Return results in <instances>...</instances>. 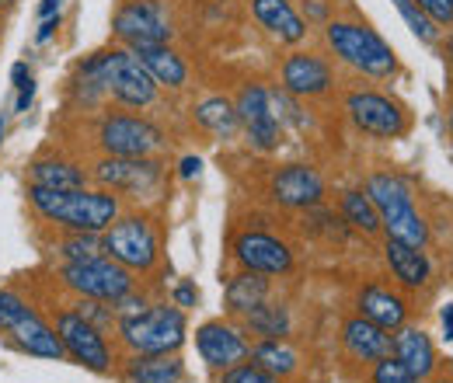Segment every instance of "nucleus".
Wrapping results in <instances>:
<instances>
[{
	"mask_svg": "<svg viewBox=\"0 0 453 383\" xmlns=\"http://www.w3.org/2000/svg\"><path fill=\"white\" fill-rule=\"evenodd\" d=\"M251 363L280 380H293L303 370V352L289 338H262L251 341Z\"/></svg>",
	"mask_w": 453,
	"mask_h": 383,
	"instance_id": "nucleus-31",
	"label": "nucleus"
},
{
	"mask_svg": "<svg viewBox=\"0 0 453 383\" xmlns=\"http://www.w3.org/2000/svg\"><path fill=\"white\" fill-rule=\"evenodd\" d=\"M140 63L150 70V77L157 80V88L165 95H185L192 88V66L188 59L171 46H150V50H136Z\"/></svg>",
	"mask_w": 453,
	"mask_h": 383,
	"instance_id": "nucleus-27",
	"label": "nucleus"
},
{
	"mask_svg": "<svg viewBox=\"0 0 453 383\" xmlns=\"http://www.w3.org/2000/svg\"><path fill=\"white\" fill-rule=\"evenodd\" d=\"M171 303H178L181 310H188V307H196L199 303V289H196V282H188V279H181L174 289H171Z\"/></svg>",
	"mask_w": 453,
	"mask_h": 383,
	"instance_id": "nucleus-38",
	"label": "nucleus"
},
{
	"mask_svg": "<svg viewBox=\"0 0 453 383\" xmlns=\"http://www.w3.org/2000/svg\"><path fill=\"white\" fill-rule=\"evenodd\" d=\"M53 286L63 296H77V300H102V303H119L126 293H133L140 286V279L112 262L109 255H95L84 262H66L53 265Z\"/></svg>",
	"mask_w": 453,
	"mask_h": 383,
	"instance_id": "nucleus-10",
	"label": "nucleus"
},
{
	"mask_svg": "<svg viewBox=\"0 0 453 383\" xmlns=\"http://www.w3.org/2000/svg\"><path fill=\"white\" fill-rule=\"evenodd\" d=\"M217 383H286V380L265 373L262 366H255V363L248 359V363H237V366H230L224 373H217Z\"/></svg>",
	"mask_w": 453,
	"mask_h": 383,
	"instance_id": "nucleus-36",
	"label": "nucleus"
},
{
	"mask_svg": "<svg viewBox=\"0 0 453 383\" xmlns=\"http://www.w3.org/2000/svg\"><path fill=\"white\" fill-rule=\"evenodd\" d=\"M178 35L174 0H119L112 11V42L126 50L171 46Z\"/></svg>",
	"mask_w": 453,
	"mask_h": 383,
	"instance_id": "nucleus-11",
	"label": "nucleus"
},
{
	"mask_svg": "<svg viewBox=\"0 0 453 383\" xmlns=\"http://www.w3.org/2000/svg\"><path fill=\"white\" fill-rule=\"evenodd\" d=\"M342 111L349 126L370 140H401L411 129V111L388 91L373 88H352L342 98Z\"/></svg>",
	"mask_w": 453,
	"mask_h": 383,
	"instance_id": "nucleus-13",
	"label": "nucleus"
},
{
	"mask_svg": "<svg viewBox=\"0 0 453 383\" xmlns=\"http://www.w3.org/2000/svg\"><path fill=\"white\" fill-rule=\"evenodd\" d=\"M339 338H342V352H345L352 363L370 366V363L391 356V331L373 325V321L363 318V314H349V318L342 321Z\"/></svg>",
	"mask_w": 453,
	"mask_h": 383,
	"instance_id": "nucleus-23",
	"label": "nucleus"
},
{
	"mask_svg": "<svg viewBox=\"0 0 453 383\" xmlns=\"http://www.w3.org/2000/svg\"><path fill=\"white\" fill-rule=\"evenodd\" d=\"M443 331H447V338H453V303L443 307Z\"/></svg>",
	"mask_w": 453,
	"mask_h": 383,
	"instance_id": "nucleus-44",
	"label": "nucleus"
},
{
	"mask_svg": "<svg viewBox=\"0 0 453 383\" xmlns=\"http://www.w3.org/2000/svg\"><path fill=\"white\" fill-rule=\"evenodd\" d=\"M32 80V70H28V63L21 59V63H14V70H11V84L14 88H21V84H28Z\"/></svg>",
	"mask_w": 453,
	"mask_h": 383,
	"instance_id": "nucleus-41",
	"label": "nucleus"
},
{
	"mask_svg": "<svg viewBox=\"0 0 453 383\" xmlns=\"http://www.w3.org/2000/svg\"><path fill=\"white\" fill-rule=\"evenodd\" d=\"M280 88L296 102H325L339 91V70L332 56L314 50H293L280 59Z\"/></svg>",
	"mask_w": 453,
	"mask_h": 383,
	"instance_id": "nucleus-15",
	"label": "nucleus"
},
{
	"mask_svg": "<svg viewBox=\"0 0 453 383\" xmlns=\"http://www.w3.org/2000/svg\"><path fill=\"white\" fill-rule=\"evenodd\" d=\"M384 265L391 279L397 282V289H408V293H418L433 282V262L426 255V248H411L404 241H391L384 237Z\"/></svg>",
	"mask_w": 453,
	"mask_h": 383,
	"instance_id": "nucleus-24",
	"label": "nucleus"
},
{
	"mask_svg": "<svg viewBox=\"0 0 453 383\" xmlns=\"http://www.w3.org/2000/svg\"><path fill=\"white\" fill-rule=\"evenodd\" d=\"M251 21L276 42V46H286V50H300L307 42V18L296 11L293 0H244Z\"/></svg>",
	"mask_w": 453,
	"mask_h": 383,
	"instance_id": "nucleus-19",
	"label": "nucleus"
},
{
	"mask_svg": "<svg viewBox=\"0 0 453 383\" xmlns=\"http://www.w3.org/2000/svg\"><path fill=\"white\" fill-rule=\"evenodd\" d=\"M50 321H53L59 345H63V352H66V363H73V366H81V370H88V373H95V377H115L119 359H122L115 338L109 331L98 328V325H91V321L70 303V296L59 300V303L57 300L50 303Z\"/></svg>",
	"mask_w": 453,
	"mask_h": 383,
	"instance_id": "nucleus-7",
	"label": "nucleus"
},
{
	"mask_svg": "<svg viewBox=\"0 0 453 383\" xmlns=\"http://www.w3.org/2000/svg\"><path fill=\"white\" fill-rule=\"evenodd\" d=\"M109 105V88H105V66H102V50L88 53L73 63L66 77V109L77 115H95Z\"/></svg>",
	"mask_w": 453,
	"mask_h": 383,
	"instance_id": "nucleus-21",
	"label": "nucleus"
},
{
	"mask_svg": "<svg viewBox=\"0 0 453 383\" xmlns=\"http://www.w3.org/2000/svg\"><path fill=\"white\" fill-rule=\"evenodd\" d=\"M88 165V178L98 188L115 192L122 203L133 199L136 206H147L150 199H157L165 192V157H109V154H95Z\"/></svg>",
	"mask_w": 453,
	"mask_h": 383,
	"instance_id": "nucleus-9",
	"label": "nucleus"
},
{
	"mask_svg": "<svg viewBox=\"0 0 453 383\" xmlns=\"http://www.w3.org/2000/svg\"><path fill=\"white\" fill-rule=\"evenodd\" d=\"M265 195H269L273 206H280L286 213H307V210L325 206L328 181L314 165L289 161V165H276L269 171Z\"/></svg>",
	"mask_w": 453,
	"mask_h": 383,
	"instance_id": "nucleus-17",
	"label": "nucleus"
},
{
	"mask_svg": "<svg viewBox=\"0 0 453 383\" xmlns=\"http://www.w3.org/2000/svg\"><path fill=\"white\" fill-rule=\"evenodd\" d=\"M25 206L42 230H81V234H105L126 203L98 185H84L73 192H57L42 185H25Z\"/></svg>",
	"mask_w": 453,
	"mask_h": 383,
	"instance_id": "nucleus-1",
	"label": "nucleus"
},
{
	"mask_svg": "<svg viewBox=\"0 0 453 383\" xmlns=\"http://www.w3.org/2000/svg\"><path fill=\"white\" fill-rule=\"evenodd\" d=\"M443 59H447V70H450V77H453V35L447 39V46H443Z\"/></svg>",
	"mask_w": 453,
	"mask_h": 383,
	"instance_id": "nucleus-45",
	"label": "nucleus"
},
{
	"mask_svg": "<svg viewBox=\"0 0 453 383\" xmlns=\"http://www.w3.org/2000/svg\"><path fill=\"white\" fill-rule=\"evenodd\" d=\"M422 11H426V18L443 32V28H453V0H415Z\"/></svg>",
	"mask_w": 453,
	"mask_h": 383,
	"instance_id": "nucleus-37",
	"label": "nucleus"
},
{
	"mask_svg": "<svg viewBox=\"0 0 453 383\" xmlns=\"http://www.w3.org/2000/svg\"><path fill=\"white\" fill-rule=\"evenodd\" d=\"M84 126L91 129L95 154H109V157H165L171 150L168 133L143 111L105 105L102 111L88 115Z\"/></svg>",
	"mask_w": 453,
	"mask_h": 383,
	"instance_id": "nucleus-4",
	"label": "nucleus"
},
{
	"mask_svg": "<svg viewBox=\"0 0 453 383\" xmlns=\"http://www.w3.org/2000/svg\"><path fill=\"white\" fill-rule=\"evenodd\" d=\"M391 356H397L418 383L433 380V373L440 366L433 338L422 328H415V325H401L397 331H391Z\"/></svg>",
	"mask_w": 453,
	"mask_h": 383,
	"instance_id": "nucleus-26",
	"label": "nucleus"
},
{
	"mask_svg": "<svg viewBox=\"0 0 453 383\" xmlns=\"http://www.w3.org/2000/svg\"><path fill=\"white\" fill-rule=\"evenodd\" d=\"M339 217L349 230L363 234V237H380V213L373 206V199L366 195V188H345L339 195Z\"/></svg>",
	"mask_w": 453,
	"mask_h": 383,
	"instance_id": "nucleus-33",
	"label": "nucleus"
},
{
	"mask_svg": "<svg viewBox=\"0 0 453 383\" xmlns=\"http://www.w3.org/2000/svg\"><path fill=\"white\" fill-rule=\"evenodd\" d=\"M363 188L380 213L384 237L404 241L411 248H429L433 230H429V219L415 206V188L408 178H401L397 171H373V174H366Z\"/></svg>",
	"mask_w": 453,
	"mask_h": 383,
	"instance_id": "nucleus-8",
	"label": "nucleus"
},
{
	"mask_svg": "<svg viewBox=\"0 0 453 383\" xmlns=\"http://www.w3.org/2000/svg\"><path fill=\"white\" fill-rule=\"evenodd\" d=\"M102 255H109L122 269H129L140 282L154 279L165 269V226H161V217L150 213L147 206L122 210L112 226L102 234Z\"/></svg>",
	"mask_w": 453,
	"mask_h": 383,
	"instance_id": "nucleus-3",
	"label": "nucleus"
},
{
	"mask_svg": "<svg viewBox=\"0 0 453 383\" xmlns=\"http://www.w3.org/2000/svg\"><path fill=\"white\" fill-rule=\"evenodd\" d=\"M447 126H450V133H453V105H450V111H447Z\"/></svg>",
	"mask_w": 453,
	"mask_h": 383,
	"instance_id": "nucleus-47",
	"label": "nucleus"
},
{
	"mask_svg": "<svg viewBox=\"0 0 453 383\" xmlns=\"http://www.w3.org/2000/svg\"><path fill=\"white\" fill-rule=\"evenodd\" d=\"M325 50L332 56L335 66L352 70L356 77L366 80H395L401 63L397 53L391 50V42L363 18H328L321 28Z\"/></svg>",
	"mask_w": 453,
	"mask_h": 383,
	"instance_id": "nucleus-2",
	"label": "nucleus"
},
{
	"mask_svg": "<svg viewBox=\"0 0 453 383\" xmlns=\"http://www.w3.org/2000/svg\"><path fill=\"white\" fill-rule=\"evenodd\" d=\"M230 258L244 272L269 275V279H286L296 269V251L293 244L262 226H241L230 237Z\"/></svg>",
	"mask_w": 453,
	"mask_h": 383,
	"instance_id": "nucleus-14",
	"label": "nucleus"
},
{
	"mask_svg": "<svg viewBox=\"0 0 453 383\" xmlns=\"http://www.w3.org/2000/svg\"><path fill=\"white\" fill-rule=\"evenodd\" d=\"M192 122L213 136L217 143H230L241 136V122H237V111H234V98L226 95H206L192 105Z\"/></svg>",
	"mask_w": 453,
	"mask_h": 383,
	"instance_id": "nucleus-29",
	"label": "nucleus"
},
{
	"mask_svg": "<svg viewBox=\"0 0 453 383\" xmlns=\"http://www.w3.org/2000/svg\"><path fill=\"white\" fill-rule=\"evenodd\" d=\"M59 4H63V0H42V4H39V18H53V14H59Z\"/></svg>",
	"mask_w": 453,
	"mask_h": 383,
	"instance_id": "nucleus-43",
	"label": "nucleus"
},
{
	"mask_svg": "<svg viewBox=\"0 0 453 383\" xmlns=\"http://www.w3.org/2000/svg\"><path fill=\"white\" fill-rule=\"evenodd\" d=\"M196 352L206 363V370L224 373L230 366L251 359V338L244 334L237 318H213L196 328Z\"/></svg>",
	"mask_w": 453,
	"mask_h": 383,
	"instance_id": "nucleus-18",
	"label": "nucleus"
},
{
	"mask_svg": "<svg viewBox=\"0 0 453 383\" xmlns=\"http://www.w3.org/2000/svg\"><path fill=\"white\" fill-rule=\"evenodd\" d=\"M115 380L122 383H185L188 370L181 363V352H161V356H122Z\"/></svg>",
	"mask_w": 453,
	"mask_h": 383,
	"instance_id": "nucleus-25",
	"label": "nucleus"
},
{
	"mask_svg": "<svg viewBox=\"0 0 453 383\" xmlns=\"http://www.w3.org/2000/svg\"><path fill=\"white\" fill-rule=\"evenodd\" d=\"M356 314H363V318H370L373 325H380V328L388 331H397L401 325H408V300H404V293L395 289V286H388V282H363L359 289H356Z\"/></svg>",
	"mask_w": 453,
	"mask_h": 383,
	"instance_id": "nucleus-22",
	"label": "nucleus"
},
{
	"mask_svg": "<svg viewBox=\"0 0 453 383\" xmlns=\"http://www.w3.org/2000/svg\"><path fill=\"white\" fill-rule=\"evenodd\" d=\"M59 32V14H53V18H42V25H39V32H35V42L39 46H46L53 35Z\"/></svg>",
	"mask_w": 453,
	"mask_h": 383,
	"instance_id": "nucleus-39",
	"label": "nucleus"
},
{
	"mask_svg": "<svg viewBox=\"0 0 453 383\" xmlns=\"http://www.w3.org/2000/svg\"><path fill=\"white\" fill-rule=\"evenodd\" d=\"M370 383H418V380L411 377V370L397 356H384V359L370 363Z\"/></svg>",
	"mask_w": 453,
	"mask_h": 383,
	"instance_id": "nucleus-35",
	"label": "nucleus"
},
{
	"mask_svg": "<svg viewBox=\"0 0 453 383\" xmlns=\"http://www.w3.org/2000/svg\"><path fill=\"white\" fill-rule=\"evenodd\" d=\"M273 293H276V286H273V279H269V275L237 269V272L226 279V286H224L226 318H241V314H248L251 307L265 303Z\"/></svg>",
	"mask_w": 453,
	"mask_h": 383,
	"instance_id": "nucleus-30",
	"label": "nucleus"
},
{
	"mask_svg": "<svg viewBox=\"0 0 453 383\" xmlns=\"http://www.w3.org/2000/svg\"><path fill=\"white\" fill-rule=\"evenodd\" d=\"M42 251L53 265L66 262H84L102 255V234H81V230H50L42 241Z\"/></svg>",
	"mask_w": 453,
	"mask_h": 383,
	"instance_id": "nucleus-32",
	"label": "nucleus"
},
{
	"mask_svg": "<svg viewBox=\"0 0 453 383\" xmlns=\"http://www.w3.org/2000/svg\"><path fill=\"white\" fill-rule=\"evenodd\" d=\"M185 341H188V314L168 300H150L143 310L115 321V345L122 356L181 352Z\"/></svg>",
	"mask_w": 453,
	"mask_h": 383,
	"instance_id": "nucleus-5",
	"label": "nucleus"
},
{
	"mask_svg": "<svg viewBox=\"0 0 453 383\" xmlns=\"http://www.w3.org/2000/svg\"><path fill=\"white\" fill-rule=\"evenodd\" d=\"M102 66H105V88H109V105L129 111H147L161 105V88L150 77V70L140 63V56L126 46H102Z\"/></svg>",
	"mask_w": 453,
	"mask_h": 383,
	"instance_id": "nucleus-12",
	"label": "nucleus"
},
{
	"mask_svg": "<svg viewBox=\"0 0 453 383\" xmlns=\"http://www.w3.org/2000/svg\"><path fill=\"white\" fill-rule=\"evenodd\" d=\"M395 7H397V14L408 21V28L415 32L418 42H426V46H436V42H440V28L426 18V11H422L415 0H395Z\"/></svg>",
	"mask_w": 453,
	"mask_h": 383,
	"instance_id": "nucleus-34",
	"label": "nucleus"
},
{
	"mask_svg": "<svg viewBox=\"0 0 453 383\" xmlns=\"http://www.w3.org/2000/svg\"><path fill=\"white\" fill-rule=\"evenodd\" d=\"M25 185H42V188H57V192H73L91 185L88 165L81 157H70L59 147L39 150L28 165H25Z\"/></svg>",
	"mask_w": 453,
	"mask_h": 383,
	"instance_id": "nucleus-20",
	"label": "nucleus"
},
{
	"mask_svg": "<svg viewBox=\"0 0 453 383\" xmlns=\"http://www.w3.org/2000/svg\"><path fill=\"white\" fill-rule=\"evenodd\" d=\"M237 321H241V328H244V334H248L251 341H262V338H289V334H293V310H289V303L280 300L276 293H273L265 303H258V307H251L248 314H241Z\"/></svg>",
	"mask_w": 453,
	"mask_h": 383,
	"instance_id": "nucleus-28",
	"label": "nucleus"
},
{
	"mask_svg": "<svg viewBox=\"0 0 453 383\" xmlns=\"http://www.w3.org/2000/svg\"><path fill=\"white\" fill-rule=\"evenodd\" d=\"M32 98H35V77H32L28 84H21V88H18V102H14V111H28Z\"/></svg>",
	"mask_w": 453,
	"mask_h": 383,
	"instance_id": "nucleus-40",
	"label": "nucleus"
},
{
	"mask_svg": "<svg viewBox=\"0 0 453 383\" xmlns=\"http://www.w3.org/2000/svg\"><path fill=\"white\" fill-rule=\"evenodd\" d=\"M0 338L21 356L66 363V352L59 345L50 314L14 286H0Z\"/></svg>",
	"mask_w": 453,
	"mask_h": 383,
	"instance_id": "nucleus-6",
	"label": "nucleus"
},
{
	"mask_svg": "<svg viewBox=\"0 0 453 383\" xmlns=\"http://www.w3.org/2000/svg\"><path fill=\"white\" fill-rule=\"evenodd\" d=\"M11 4H14V0H0V11H4V7H11Z\"/></svg>",
	"mask_w": 453,
	"mask_h": 383,
	"instance_id": "nucleus-49",
	"label": "nucleus"
},
{
	"mask_svg": "<svg viewBox=\"0 0 453 383\" xmlns=\"http://www.w3.org/2000/svg\"><path fill=\"white\" fill-rule=\"evenodd\" d=\"M234 111L241 122V136L248 140V147L255 154H276L283 147L286 126L273 111V98H269L265 84H258V80L241 84L234 95Z\"/></svg>",
	"mask_w": 453,
	"mask_h": 383,
	"instance_id": "nucleus-16",
	"label": "nucleus"
},
{
	"mask_svg": "<svg viewBox=\"0 0 453 383\" xmlns=\"http://www.w3.org/2000/svg\"><path fill=\"white\" fill-rule=\"evenodd\" d=\"M181 171H178V174H181V178H185V181H192V178H199V157H181Z\"/></svg>",
	"mask_w": 453,
	"mask_h": 383,
	"instance_id": "nucleus-42",
	"label": "nucleus"
},
{
	"mask_svg": "<svg viewBox=\"0 0 453 383\" xmlns=\"http://www.w3.org/2000/svg\"><path fill=\"white\" fill-rule=\"evenodd\" d=\"M4 133H7V115H0V143H4Z\"/></svg>",
	"mask_w": 453,
	"mask_h": 383,
	"instance_id": "nucleus-46",
	"label": "nucleus"
},
{
	"mask_svg": "<svg viewBox=\"0 0 453 383\" xmlns=\"http://www.w3.org/2000/svg\"><path fill=\"white\" fill-rule=\"evenodd\" d=\"M433 383H453V377H436Z\"/></svg>",
	"mask_w": 453,
	"mask_h": 383,
	"instance_id": "nucleus-48",
	"label": "nucleus"
}]
</instances>
